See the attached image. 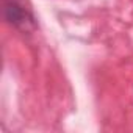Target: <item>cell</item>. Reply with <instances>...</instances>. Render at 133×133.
Returning a JSON list of instances; mask_svg holds the SVG:
<instances>
[{"label":"cell","instance_id":"obj_1","mask_svg":"<svg viewBox=\"0 0 133 133\" xmlns=\"http://www.w3.org/2000/svg\"><path fill=\"white\" fill-rule=\"evenodd\" d=\"M5 19L19 27V28H28V25H33V19L28 16V13L16 2H10L5 5Z\"/></svg>","mask_w":133,"mask_h":133}]
</instances>
